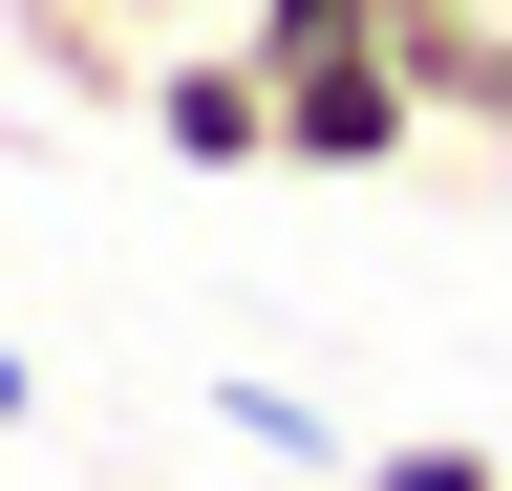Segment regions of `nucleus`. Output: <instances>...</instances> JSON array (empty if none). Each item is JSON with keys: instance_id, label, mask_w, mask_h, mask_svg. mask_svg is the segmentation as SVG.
I'll return each instance as SVG.
<instances>
[{"instance_id": "1", "label": "nucleus", "mask_w": 512, "mask_h": 491, "mask_svg": "<svg viewBox=\"0 0 512 491\" xmlns=\"http://www.w3.org/2000/svg\"><path fill=\"white\" fill-rule=\"evenodd\" d=\"M128 107H150L171 171H278V65H256L235 22H214V43H150V86H128Z\"/></svg>"}, {"instance_id": "2", "label": "nucleus", "mask_w": 512, "mask_h": 491, "mask_svg": "<svg viewBox=\"0 0 512 491\" xmlns=\"http://www.w3.org/2000/svg\"><path fill=\"white\" fill-rule=\"evenodd\" d=\"M406 150H427L406 43H363V65H278V171H406Z\"/></svg>"}, {"instance_id": "3", "label": "nucleus", "mask_w": 512, "mask_h": 491, "mask_svg": "<svg viewBox=\"0 0 512 491\" xmlns=\"http://www.w3.org/2000/svg\"><path fill=\"white\" fill-rule=\"evenodd\" d=\"M22 22H43V65L86 107H128V86H150V22H192V0H22Z\"/></svg>"}, {"instance_id": "4", "label": "nucleus", "mask_w": 512, "mask_h": 491, "mask_svg": "<svg viewBox=\"0 0 512 491\" xmlns=\"http://www.w3.org/2000/svg\"><path fill=\"white\" fill-rule=\"evenodd\" d=\"M214 427H235V449H299V470H363L342 406H299V385H214Z\"/></svg>"}, {"instance_id": "5", "label": "nucleus", "mask_w": 512, "mask_h": 491, "mask_svg": "<svg viewBox=\"0 0 512 491\" xmlns=\"http://www.w3.org/2000/svg\"><path fill=\"white\" fill-rule=\"evenodd\" d=\"M363 491H512L491 449H448V427H406V449H363Z\"/></svg>"}, {"instance_id": "6", "label": "nucleus", "mask_w": 512, "mask_h": 491, "mask_svg": "<svg viewBox=\"0 0 512 491\" xmlns=\"http://www.w3.org/2000/svg\"><path fill=\"white\" fill-rule=\"evenodd\" d=\"M22 406H43V363H22V342H0V427H22Z\"/></svg>"}]
</instances>
